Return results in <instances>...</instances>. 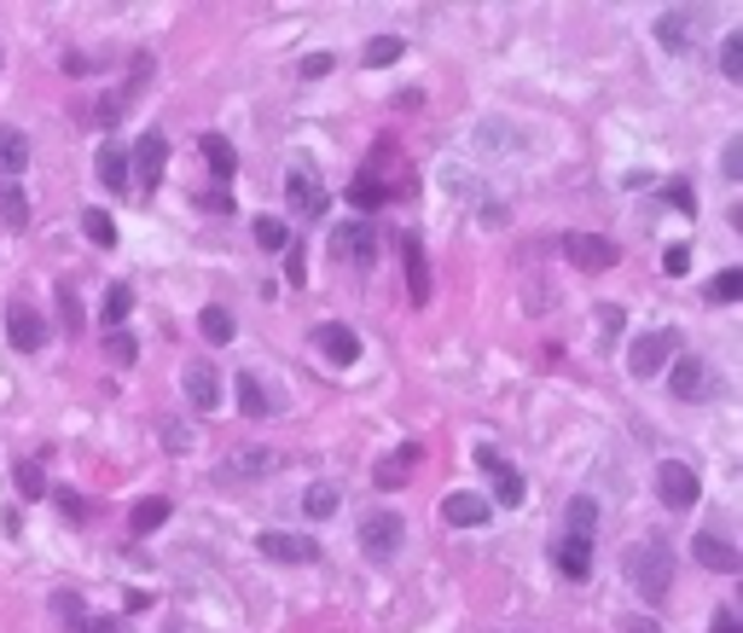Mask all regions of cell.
Masks as SVG:
<instances>
[{
	"label": "cell",
	"instance_id": "6da1fadb",
	"mask_svg": "<svg viewBox=\"0 0 743 633\" xmlns=\"http://www.w3.org/2000/svg\"><path fill=\"white\" fill-rule=\"evenodd\" d=\"M628 581L656 605V598L673 587V558H668V546H663V541H639V546H628Z\"/></svg>",
	"mask_w": 743,
	"mask_h": 633
},
{
	"label": "cell",
	"instance_id": "7a4b0ae2",
	"mask_svg": "<svg viewBox=\"0 0 743 633\" xmlns=\"http://www.w3.org/2000/svg\"><path fill=\"white\" fill-rule=\"evenodd\" d=\"M163 169H168V140L151 128V135H140V145L128 152V192L151 198V192L163 187Z\"/></svg>",
	"mask_w": 743,
	"mask_h": 633
},
{
	"label": "cell",
	"instance_id": "3957f363",
	"mask_svg": "<svg viewBox=\"0 0 743 633\" xmlns=\"http://www.w3.org/2000/svg\"><path fill=\"white\" fill-rule=\"evenodd\" d=\"M401 541H407V523H401V511H372L361 523V553L372 564H390L401 553Z\"/></svg>",
	"mask_w": 743,
	"mask_h": 633
},
{
	"label": "cell",
	"instance_id": "277c9868",
	"mask_svg": "<svg viewBox=\"0 0 743 633\" xmlns=\"http://www.w3.org/2000/svg\"><path fill=\"white\" fill-rule=\"evenodd\" d=\"M703 12L697 7H673V12H663V18L651 24V36L668 47V53H697V36H703Z\"/></svg>",
	"mask_w": 743,
	"mask_h": 633
},
{
	"label": "cell",
	"instance_id": "5b68a950",
	"mask_svg": "<svg viewBox=\"0 0 743 633\" xmlns=\"http://www.w3.org/2000/svg\"><path fill=\"white\" fill-rule=\"evenodd\" d=\"M673 349H680V331H673V326L645 331V338L628 349V372H633V378H656V372L673 360Z\"/></svg>",
	"mask_w": 743,
	"mask_h": 633
},
{
	"label": "cell",
	"instance_id": "8992f818",
	"mask_svg": "<svg viewBox=\"0 0 743 633\" xmlns=\"http://www.w3.org/2000/svg\"><path fill=\"white\" fill-rule=\"evenodd\" d=\"M656 494H663V506L691 511V506H697V494H703V482H697V471H691L685 459H663V465H656Z\"/></svg>",
	"mask_w": 743,
	"mask_h": 633
},
{
	"label": "cell",
	"instance_id": "52a82bcc",
	"mask_svg": "<svg viewBox=\"0 0 743 633\" xmlns=\"http://www.w3.org/2000/svg\"><path fill=\"white\" fill-rule=\"evenodd\" d=\"M557 250H564L576 268H587V274H604V268H616V262H621V250L610 239H599V232H564Z\"/></svg>",
	"mask_w": 743,
	"mask_h": 633
},
{
	"label": "cell",
	"instance_id": "ba28073f",
	"mask_svg": "<svg viewBox=\"0 0 743 633\" xmlns=\"http://www.w3.org/2000/svg\"><path fill=\"white\" fill-rule=\"evenodd\" d=\"M546 558H552V570L564 575V581H587V575H593V541H581V535H552Z\"/></svg>",
	"mask_w": 743,
	"mask_h": 633
},
{
	"label": "cell",
	"instance_id": "9c48e42d",
	"mask_svg": "<svg viewBox=\"0 0 743 633\" xmlns=\"http://www.w3.org/2000/svg\"><path fill=\"white\" fill-rule=\"evenodd\" d=\"M7 338H12V349H24V355H36V349L47 343V320L24 303V296L7 303Z\"/></svg>",
	"mask_w": 743,
	"mask_h": 633
},
{
	"label": "cell",
	"instance_id": "30bf717a",
	"mask_svg": "<svg viewBox=\"0 0 743 633\" xmlns=\"http://www.w3.org/2000/svg\"><path fill=\"white\" fill-rule=\"evenodd\" d=\"M256 546H262V558H274V564H319V546L308 535H291V529H267Z\"/></svg>",
	"mask_w": 743,
	"mask_h": 633
},
{
	"label": "cell",
	"instance_id": "8fae6325",
	"mask_svg": "<svg viewBox=\"0 0 743 633\" xmlns=\"http://www.w3.org/2000/svg\"><path fill=\"white\" fill-rule=\"evenodd\" d=\"M477 465H482L488 477H494V494H500V506H522V499H529V482H522V477H517L512 465H505V459H500L488 442L477 447Z\"/></svg>",
	"mask_w": 743,
	"mask_h": 633
},
{
	"label": "cell",
	"instance_id": "7c38bea8",
	"mask_svg": "<svg viewBox=\"0 0 743 633\" xmlns=\"http://www.w3.org/2000/svg\"><path fill=\"white\" fill-rule=\"evenodd\" d=\"M314 343H319V355H326L331 366H354V360H361V338H354V326H343V320L314 326Z\"/></svg>",
	"mask_w": 743,
	"mask_h": 633
},
{
	"label": "cell",
	"instance_id": "4fadbf2b",
	"mask_svg": "<svg viewBox=\"0 0 743 633\" xmlns=\"http://www.w3.org/2000/svg\"><path fill=\"white\" fill-rule=\"evenodd\" d=\"M691 558H697L703 570H715V575H738V570H743V553H738V546L726 541V535H708V529L691 541Z\"/></svg>",
	"mask_w": 743,
	"mask_h": 633
},
{
	"label": "cell",
	"instance_id": "5bb4252c",
	"mask_svg": "<svg viewBox=\"0 0 743 633\" xmlns=\"http://www.w3.org/2000/svg\"><path fill=\"white\" fill-rule=\"evenodd\" d=\"M331 250H337L343 262H354V268L378 262V239H372V227H366V221H343V227H337V239H331Z\"/></svg>",
	"mask_w": 743,
	"mask_h": 633
},
{
	"label": "cell",
	"instance_id": "9a60e30c",
	"mask_svg": "<svg viewBox=\"0 0 743 633\" xmlns=\"http://www.w3.org/2000/svg\"><path fill=\"white\" fill-rule=\"evenodd\" d=\"M673 395H680V402H703V395H715V372H708L697 355H680V360H673Z\"/></svg>",
	"mask_w": 743,
	"mask_h": 633
},
{
	"label": "cell",
	"instance_id": "2e32d148",
	"mask_svg": "<svg viewBox=\"0 0 743 633\" xmlns=\"http://www.w3.org/2000/svg\"><path fill=\"white\" fill-rule=\"evenodd\" d=\"M180 384H186V395H192V407H198V413H215V407H222V378H215V366H210V360H192Z\"/></svg>",
	"mask_w": 743,
	"mask_h": 633
},
{
	"label": "cell",
	"instance_id": "e0dca14e",
	"mask_svg": "<svg viewBox=\"0 0 743 633\" xmlns=\"http://www.w3.org/2000/svg\"><path fill=\"white\" fill-rule=\"evenodd\" d=\"M401 256H407V296L418 308L430 303V262H425V244H418V232H407L401 239Z\"/></svg>",
	"mask_w": 743,
	"mask_h": 633
},
{
	"label": "cell",
	"instance_id": "ac0fdd59",
	"mask_svg": "<svg viewBox=\"0 0 743 633\" xmlns=\"http://www.w3.org/2000/svg\"><path fill=\"white\" fill-rule=\"evenodd\" d=\"M418 459H425V447H418V442H401L395 454L383 459L378 471H372V482H378V489H401V482L413 477V465H418Z\"/></svg>",
	"mask_w": 743,
	"mask_h": 633
},
{
	"label": "cell",
	"instance_id": "d6986e66",
	"mask_svg": "<svg viewBox=\"0 0 743 633\" xmlns=\"http://www.w3.org/2000/svg\"><path fill=\"white\" fill-rule=\"evenodd\" d=\"M285 187H291V204H297V215H302V221H319V215H326V187H319V180L314 175H291V180H285Z\"/></svg>",
	"mask_w": 743,
	"mask_h": 633
},
{
	"label": "cell",
	"instance_id": "ffe728a7",
	"mask_svg": "<svg viewBox=\"0 0 743 633\" xmlns=\"http://www.w3.org/2000/svg\"><path fill=\"white\" fill-rule=\"evenodd\" d=\"M442 518H448L453 529H482V523H488V499H482V494H448V499H442Z\"/></svg>",
	"mask_w": 743,
	"mask_h": 633
},
{
	"label": "cell",
	"instance_id": "44dd1931",
	"mask_svg": "<svg viewBox=\"0 0 743 633\" xmlns=\"http://www.w3.org/2000/svg\"><path fill=\"white\" fill-rule=\"evenodd\" d=\"M198 145H204V163H210L215 187H227V180L239 175V152H232V140H227V135H204Z\"/></svg>",
	"mask_w": 743,
	"mask_h": 633
},
{
	"label": "cell",
	"instance_id": "7402d4cb",
	"mask_svg": "<svg viewBox=\"0 0 743 633\" xmlns=\"http://www.w3.org/2000/svg\"><path fill=\"white\" fill-rule=\"evenodd\" d=\"M0 227H7V232L29 227V198H24L18 180H0Z\"/></svg>",
	"mask_w": 743,
	"mask_h": 633
},
{
	"label": "cell",
	"instance_id": "603a6c76",
	"mask_svg": "<svg viewBox=\"0 0 743 633\" xmlns=\"http://www.w3.org/2000/svg\"><path fill=\"white\" fill-rule=\"evenodd\" d=\"M593 529H599V499L593 494H576V499H569V511H564V535L593 541Z\"/></svg>",
	"mask_w": 743,
	"mask_h": 633
},
{
	"label": "cell",
	"instance_id": "cb8c5ba5",
	"mask_svg": "<svg viewBox=\"0 0 743 633\" xmlns=\"http://www.w3.org/2000/svg\"><path fill=\"white\" fill-rule=\"evenodd\" d=\"M163 523H168V499H163V494H151V499H140V506L128 511V529H134V535H158Z\"/></svg>",
	"mask_w": 743,
	"mask_h": 633
},
{
	"label": "cell",
	"instance_id": "d4e9b609",
	"mask_svg": "<svg viewBox=\"0 0 743 633\" xmlns=\"http://www.w3.org/2000/svg\"><path fill=\"white\" fill-rule=\"evenodd\" d=\"M99 180H105V192H128V152L123 145H99Z\"/></svg>",
	"mask_w": 743,
	"mask_h": 633
},
{
	"label": "cell",
	"instance_id": "484cf974",
	"mask_svg": "<svg viewBox=\"0 0 743 633\" xmlns=\"http://www.w3.org/2000/svg\"><path fill=\"white\" fill-rule=\"evenodd\" d=\"M232 384H239V407L250 413V419H267V413H274V395L262 390V378H256V372H239Z\"/></svg>",
	"mask_w": 743,
	"mask_h": 633
},
{
	"label": "cell",
	"instance_id": "4316f807",
	"mask_svg": "<svg viewBox=\"0 0 743 633\" xmlns=\"http://www.w3.org/2000/svg\"><path fill=\"white\" fill-rule=\"evenodd\" d=\"M337 506H343V489H337V482H308V489H302V511H308V518H331Z\"/></svg>",
	"mask_w": 743,
	"mask_h": 633
},
{
	"label": "cell",
	"instance_id": "83f0119b",
	"mask_svg": "<svg viewBox=\"0 0 743 633\" xmlns=\"http://www.w3.org/2000/svg\"><path fill=\"white\" fill-rule=\"evenodd\" d=\"M401 53H407V41H401V36H372L366 53H361V64H366V71H390Z\"/></svg>",
	"mask_w": 743,
	"mask_h": 633
},
{
	"label": "cell",
	"instance_id": "f1b7e54d",
	"mask_svg": "<svg viewBox=\"0 0 743 633\" xmlns=\"http://www.w3.org/2000/svg\"><path fill=\"white\" fill-rule=\"evenodd\" d=\"M29 163V140L24 128H0V175H18Z\"/></svg>",
	"mask_w": 743,
	"mask_h": 633
},
{
	"label": "cell",
	"instance_id": "f546056e",
	"mask_svg": "<svg viewBox=\"0 0 743 633\" xmlns=\"http://www.w3.org/2000/svg\"><path fill=\"white\" fill-rule=\"evenodd\" d=\"M349 198H354V210H378L383 198H390V187H383V175L361 169V175H354V187H349Z\"/></svg>",
	"mask_w": 743,
	"mask_h": 633
},
{
	"label": "cell",
	"instance_id": "4dcf8cb0",
	"mask_svg": "<svg viewBox=\"0 0 743 633\" xmlns=\"http://www.w3.org/2000/svg\"><path fill=\"white\" fill-rule=\"evenodd\" d=\"M81 232H88V239H93V250H116V221H111V215L105 210H81Z\"/></svg>",
	"mask_w": 743,
	"mask_h": 633
},
{
	"label": "cell",
	"instance_id": "1f68e13d",
	"mask_svg": "<svg viewBox=\"0 0 743 633\" xmlns=\"http://www.w3.org/2000/svg\"><path fill=\"white\" fill-rule=\"evenodd\" d=\"M262 465H274V454L267 447H244V454H232L222 465V477H262Z\"/></svg>",
	"mask_w": 743,
	"mask_h": 633
},
{
	"label": "cell",
	"instance_id": "d6a6232c",
	"mask_svg": "<svg viewBox=\"0 0 743 633\" xmlns=\"http://www.w3.org/2000/svg\"><path fill=\"white\" fill-rule=\"evenodd\" d=\"M198 331H204L210 343H232V314L222 303H210L204 314H198Z\"/></svg>",
	"mask_w": 743,
	"mask_h": 633
},
{
	"label": "cell",
	"instance_id": "836d02e7",
	"mask_svg": "<svg viewBox=\"0 0 743 633\" xmlns=\"http://www.w3.org/2000/svg\"><path fill=\"white\" fill-rule=\"evenodd\" d=\"M250 232H256L262 250H285V244H291V227L274 221V215H256V221H250Z\"/></svg>",
	"mask_w": 743,
	"mask_h": 633
},
{
	"label": "cell",
	"instance_id": "e575fe53",
	"mask_svg": "<svg viewBox=\"0 0 743 633\" xmlns=\"http://www.w3.org/2000/svg\"><path fill=\"white\" fill-rule=\"evenodd\" d=\"M12 477H18V494H24V499H41V494H47V477H41L36 459H18V465H12Z\"/></svg>",
	"mask_w": 743,
	"mask_h": 633
},
{
	"label": "cell",
	"instance_id": "d590c367",
	"mask_svg": "<svg viewBox=\"0 0 743 633\" xmlns=\"http://www.w3.org/2000/svg\"><path fill=\"white\" fill-rule=\"evenodd\" d=\"M128 308H134V291H128V286H111V291H105V326H111V331H123Z\"/></svg>",
	"mask_w": 743,
	"mask_h": 633
},
{
	"label": "cell",
	"instance_id": "8d00e7d4",
	"mask_svg": "<svg viewBox=\"0 0 743 633\" xmlns=\"http://www.w3.org/2000/svg\"><path fill=\"white\" fill-rule=\"evenodd\" d=\"M105 355H111L116 366H134V360H140V343H134V331H105Z\"/></svg>",
	"mask_w": 743,
	"mask_h": 633
},
{
	"label": "cell",
	"instance_id": "74e56055",
	"mask_svg": "<svg viewBox=\"0 0 743 633\" xmlns=\"http://www.w3.org/2000/svg\"><path fill=\"white\" fill-rule=\"evenodd\" d=\"M720 76L726 81H743V36H726L720 41Z\"/></svg>",
	"mask_w": 743,
	"mask_h": 633
},
{
	"label": "cell",
	"instance_id": "f35d334b",
	"mask_svg": "<svg viewBox=\"0 0 743 633\" xmlns=\"http://www.w3.org/2000/svg\"><path fill=\"white\" fill-rule=\"evenodd\" d=\"M708 296H715V303H738V296H743V274L738 268H720L715 286H708Z\"/></svg>",
	"mask_w": 743,
	"mask_h": 633
},
{
	"label": "cell",
	"instance_id": "ab89813d",
	"mask_svg": "<svg viewBox=\"0 0 743 633\" xmlns=\"http://www.w3.org/2000/svg\"><path fill=\"white\" fill-rule=\"evenodd\" d=\"M53 499H59V511H64L71 523H88V499H81L76 489H53Z\"/></svg>",
	"mask_w": 743,
	"mask_h": 633
},
{
	"label": "cell",
	"instance_id": "60d3db41",
	"mask_svg": "<svg viewBox=\"0 0 743 633\" xmlns=\"http://www.w3.org/2000/svg\"><path fill=\"white\" fill-rule=\"evenodd\" d=\"M59 308H64V326H71V331H88V320H81V303H76L71 286H59Z\"/></svg>",
	"mask_w": 743,
	"mask_h": 633
},
{
	"label": "cell",
	"instance_id": "b9f144b4",
	"mask_svg": "<svg viewBox=\"0 0 743 633\" xmlns=\"http://www.w3.org/2000/svg\"><path fill=\"white\" fill-rule=\"evenodd\" d=\"M285 274H291V286H302V279H308V256H302V244H297V239L285 244Z\"/></svg>",
	"mask_w": 743,
	"mask_h": 633
},
{
	"label": "cell",
	"instance_id": "7bdbcfd3",
	"mask_svg": "<svg viewBox=\"0 0 743 633\" xmlns=\"http://www.w3.org/2000/svg\"><path fill=\"white\" fill-rule=\"evenodd\" d=\"M53 610H59V616H64V622H71V628L81 622V598H76L71 587H64V593H53Z\"/></svg>",
	"mask_w": 743,
	"mask_h": 633
},
{
	"label": "cell",
	"instance_id": "ee69618b",
	"mask_svg": "<svg viewBox=\"0 0 743 633\" xmlns=\"http://www.w3.org/2000/svg\"><path fill=\"white\" fill-rule=\"evenodd\" d=\"M720 169H726V180H738V175H743V140H726V157H720Z\"/></svg>",
	"mask_w": 743,
	"mask_h": 633
},
{
	"label": "cell",
	"instance_id": "f6af8a7d",
	"mask_svg": "<svg viewBox=\"0 0 743 633\" xmlns=\"http://www.w3.org/2000/svg\"><path fill=\"white\" fill-rule=\"evenodd\" d=\"M599 326H604V331H599V343L610 349V343H616V331H621V308H599Z\"/></svg>",
	"mask_w": 743,
	"mask_h": 633
},
{
	"label": "cell",
	"instance_id": "bcb514c9",
	"mask_svg": "<svg viewBox=\"0 0 743 633\" xmlns=\"http://www.w3.org/2000/svg\"><path fill=\"white\" fill-rule=\"evenodd\" d=\"M668 204H673V210H685V215H697V198H691L685 180H673V187H668Z\"/></svg>",
	"mask_w": 743,
	"mask_h": 633
},
{
	"label": "cell",
	"instance_id": "7dc6e473",
	"mask_svg": "<svg viewBox=\"0 0 743 633\" xmlns=\"http://www.w3.org/2000/svg\"><path fill=\"white\" fill-rule=\"evenodd\" d=\"M297 71L308 76V81H314V76H331V53H308V59L297 64Z\"/></svg>",
	"mask_w": 743,
	"mask_h": 633
},
{
	"label": "cell",
	"instance_id": "c3c4849f",
	"mask_svg": "<svg viewBox=\"0 0 743 633\" xmlns=\"http://www.w3.org/2000/svg\"><path fill=\"white\" fill-rule=\"evenodd\" d=\"M663 268H668L673 279H680V274L691 268V250H685V244H673V250H668V256H663Z\"/></svg>",
	"mask_w": 743,
	"mask_h": 633
},
{
	"label": "cell",
	"instance_id": "681fc988",
	"mask_svg": "<svg viewBox=\"0 0 743 633\" xmlns=\"http://www.w3.org/2000/svg\"><path fill=\"white\" fill-rule=\"evenodd\" d=\"M204 210L227 215V210H232V192H227V187H210V192H204Z\"/></svg>",
	"mask_w": 743,
	"mask_h": 633
},
{
	"label": "cell",
	"instance_id": "f907efd6",
	"mask_svg": "<svg viewBox=\"0 0 743 633\" xmlns=\"http://www.w3.org/2000/svg\"><path fill=\"white\" fill-rule=\"evenodd\" d=\"M76 633H116V622H111V616H81Z\"/></svg>",
	"mask_w": 743,
	"mask_h": 633
},
{
	"label": "cell",
	"instance_id": "816d5d0a",
	"mask_svg": "<svg viewBox=\"0 0 743 633\" xmlns=\"http://www.w3.org/2000/svg\"><path fill=\"white\" fill-rule=\"evenodd\" d=\"M708 633H743V628H738V610H732V605L715 610V628H708Z\"/></svg>",
	"mask_w": 743,
	"mask_h": 633
},
{
	"label": "cell",
	"instance_id": "f5cc1de1",
	"mask_svg": "<svg viewBox=\"0 0 743 633\" xmlns=\"http://www.w3.org/2000/svg\"><path fill=\"white\" fill-rule=\"evenodd\" d=\"M186 442H192V436H186V430L180 425H163V447H168V454H180V447Z\"/></svg>",
	"mask_w": 743,
	"mask_h": 633
},
{
	"label": "cell",
	"instance_id": "db71d44e",
	"mask_svg": "<svg viewBox=\"0 0 743 633\" xmlns=\"http://www.w3.org/2000/svg\"><path fill=\"white\" fill-rule=\"evenodd\" d=\"M621 633H663V628H656L651 616H628V622H621Z\"/></svg>",
	"mask_w": 743,
	"mask_h": 633
},
{
	"label": "cell",
	"instance_id": "11a10c76",
	"mask_svg": "<svg viewBox=\"0 0 743 633\" xmlns=\"http://www.w3.org/2000/svg\"><path fill=\"white\" fill-rule=\"evenodd\" d=\"M93 64H99V59H81V53H71V59H64V71H71V76H88Z\"/></svg>",
	"mask_w": 743,
	"mask_h": 633
}]
</instances>
